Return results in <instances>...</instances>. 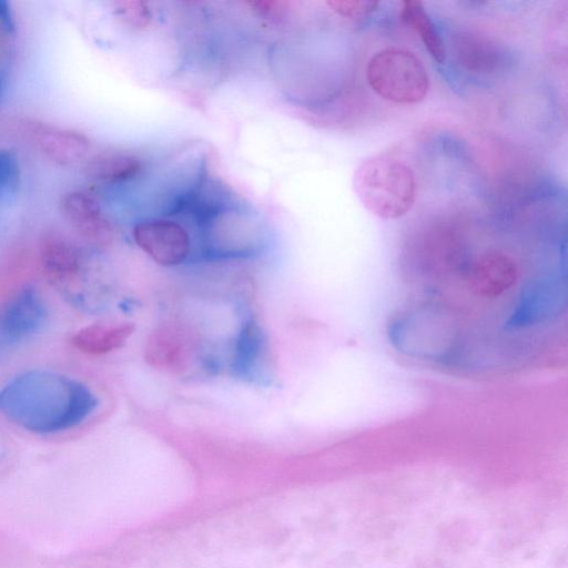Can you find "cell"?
<instances>
[{
  "instance_id": "obj_1",
  "label": "cell",
  "mask_w": 568,
  "mask_h": 568,
  "mask_svg": "<svg viewBox=\"0 0 568 568\" xmlns=\"http://www.w3.org/2000/svg\"><path fill=\"white\" fill-rule=\"evenodd\" d=\"M1 405L26 428L51 433L79 424L94 408L95 398L78 382L36 374L10 385Z\"/></svg>"
},
{
  "instance_id": "obj_2",
  "label": "cell",
  "mask_w": 568,
  "mask_h": 568,
  "mask_svg": "<svg viewBox=\"0 0 568 568\" xmlns=\"http://www.w3.org/2000/svg\"><path fill=\"white\" fill-rule=\"evenodd\" d=\"M353 186L365 209L384 220L405 215L416 197L413 169L387 152L363 160L354 173Z\"/></svg>"
},
{
  "instance_id": "obj_3",
  "label": "cell",
  "mask_w": 568,
  "mask_h": 568,
  "mask_svg": "<svg viewBox=\"0 0 568 568\" xmlns=\"http://www.w3.org/2000/svg\"><path fill=\"white\" fill-rule=\"evenodd\" d=\"M366 79L382 99L396 104H415L429 89L428 73L410 51L388 47L377 51L367 62Z\"/></svg>"
},
{
  "instance_id": "obj_4",
  "label": "cell",
  "mask_w": 568,
  "mask_h": 568,
  "mask_svg": "<svg viewBox=\"0 0 568 568\" xmlns=\"http://www.w3.org/2000/svg\"><path fill=\"white\" fill-rule=\"evenodd\" d=\"M171 215L169 212L166 217L143 220L136 223L132 231L135 244L154 262L163 266H175L183 263L191 251L187 230L178 221L172 220Z\"/></svg>"
},
{
  "instance_id": "obj_5",
  "label": "cell",
  "mask_w": 568,
  "mask_h": 568,
  "mask_svg": "<svg viewBox=\"0 0 568 568\" xmlns=\"http://www.w3.org/2000/svg\"><path fill=\"white\" fill-rule=\"evenodd\" d=\"M60 207L64 219L83 239L95 245L111 242L112 225L93 196L81 191L69 192L62 197Z\"/></svg>"
},
{
  "instance_id": "obj_6",
  "label": "cell",
  "mask_w": 568,
  "mask_h": 568,
  "mask_svg": "<svg viewBox=\"0 0 568 568\" xmlns=\"http://www.w3.org/2000/svg\"><path fill=\"white\" fill-rule=\"evenodd\" d=\"M39 260L44 277L59 286L75 282L81 270V254L78 247L58 232H48L42 236Z\"/></svg>"
},
{
  "instance_id": "obj_7",
  "label": "cell",
  "mask_w": 568,
  "mask_h": 568,
  "mask_svg": "<svg viewBox=\"0 0 568 568\" xmlns=\"http://www.w3.org/2000/svg\"><path fill=\"white\" fill-rule=\"evenodd\" d=\"M192 338L185 326L178 323L159 325L150 334L144 349L145 361L161 369H178L191 354Z\"/></svg>"
},
{
  "instance_id": "obj_8",
  "label": "cell",
  "mask_w": 568,
  "mask_h": 568,
  "mask_svg": "<svg viewBox=\"0 0 568 568\" xmlns=\"http://www.w3.org/2000/svg\"><path fill=\"white\" fill-rule=\"evenodd\" d=\"M516 276V264L510 257L488 252L475 262L465 281L477 296L493 298L513 286Z\"/></svg>"
},
{
  "instance_id": "obj_9",
  "label": "cell",
  "mask_w": 568,
  "mask_h": 568,
  "mask_svg": "<svg viewBox=\"0 0 568 568\" xmlns=\"http://www.w3.org/2000/svg\"><path fill=\"white\" fill-rule=\"evenodd\" d=\"M43 315L40 300L32 290H20L0 307V332L18 339L36 329Z\"/></svg>"
},
{
  "instance_id": "obj_10",
  "label": "cell",
  "mask_w": 568,
  "mask_h": 568,
  "mask_svg": "<svg viewBox=\"0 0 568 568\" xmlns=\"http://www.w3.org/2000/svg\"><path fill=\"white\" fill-rule=\"evenodd\" d=\"M133 331L131 323H97L75 332L70 343L87 355H103L122 347Z\"/></svg>"
},
{
  "instance_id": "obj_11",
  "label": "cell",
  "mask_w": 568,
  "mask_h": 568,
  "mask_svg": "<svg viewBox=\"0 0 568 568\" xmlns=\"http://www.w3.org/2000/svg\"><path fill=\"white\" fill-rule=\"evenodd\" d=\"M144 159L133 151L108 150L93 155L85 165L88 176L116 183L133 179L144 166Z\"/></svg>"
},
{
  "instance_id": "obj_12",
  "label": "cell",
  "mask_w": 568,
  "mask_h": 568,
  "mask_svg": "<svg viewBox=\"0 0 568 568\" xmlns=\"http://www.w3.org/2000/svg\"><path fill=\"white\" fill-rule=\"evenodd\" d=\"M39 145L44 155L59 165H73L84 159L90 150L89 139L70 130L43 132Z\"/></svg>"
},
{
  "instance_id": "obj_13",
  "label": "cell",
  "mask_w": 568,
  "mask_h": 568,
  "mask_svg": "<svg viewBox=\"0 0 568 568\" xmlns=\"http://www.w3.org/2000/svg\"><path fill=\"white\" fill-rule=\"evenodd\" d=\"M400 18L418 34L432 58L438 63H444L446 60L445 44L423 2L419 0L403 1Z\"/></svg>"
},
{
  "instance_id": "obj_14",
  "label": "cell",
  "mask_w": 568,
  "mask_h": 568,
  "mask_svg": "<svg viewBox=\"0 0 568 568\" xmlns=\"http://www.w3.org/2000/svg\"><path fill=\"white\" fill-rule=\"evenodd\" d=\"M495 53L491 43L477 36H465L458 42L460 63L470 70L491 69L495 63Z\"/></svg>"
},
{
  "instance_id": "obj_15",
  "label": "cell",
  "mask_w": 568,
  "mask_h": 568,
  "mask_svg": "<svg viewBox=\"0 0 568 568\" xmlns=\"http://www.w3.org/2000/svg\"><path fill=\"white\" fill-rule=\"evenodd\" d=\"M263 334L260 326L254 323H247L244 327L237 345L236 366L244 369L254 362L263 348Z\"/></svg>"
},
{
  "instance_id": "obj_16",
  "label": "cell",
  "mask_w": 568,
  "mask_h": 568,
  "mask_svg": "<svg viewBox=\"0 0 568 568\" xmlns=\"http://www.w3.org/2000/svg\"><path fill=\"white\" fill-rule=\"evenodd\" d=\"M326 4L336 14L348 19H362L373 13L379 2L376 0H329Z\"/></svg>"
},
{
  "instance_id": "obj_17",
  "label": "cell",
  "mask_w": 568,
  "mask_h": 568,
  "mask_svg": "<svg viewBox=\"0 0 568 568\" xmlns=\"http://www.w3.org/2000/svg\"><path fill=\"white\" fill-rule=\"evenodd\" d=\"M116 11L129 26L138 30L146 29L152 20L151 11L142 1L116 2Z\"/></svg>"
},
{
  "instance_id": "obj_18",
  "label": "cell",
  "mask_w": 568,
  "mask_h": 568,
  "mask_svg": "<svg viewBox=\"0 0 568 568\" xmlns=\"http://www.w3.org/2000/svg\"><path fill=\"white\" fill-rule=\"evenodd\" d=\"M19 184V163L14 153L0 151V189L13 190Z\"/></svg>"
}]
</instances>
